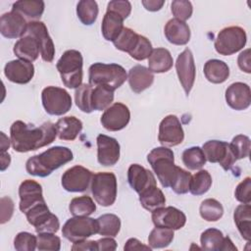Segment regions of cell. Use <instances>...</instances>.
I'll return each instance as SVG.
<instances>
[{
  "mask_svg": "<svg viewBox=\"0 0 251 251\" xmlns=\"http://www.w3.org/2000/svg\"><path fill=\"white\" fill-rule=\"evenodd\" d=\"M45 4L41 0H19L13 4L12 10L21 14L25 20L37 21L44 12Z\"/></svg>",
  "mask_w": 251,
  "mask_h": 251,
  "instance_id": "cell-30",
  "label": "cell"
},
{
  "mask_svg": "<svg viewBox=\"0 0 251 251\" xmlns=\"http://www.w3.org/2000/svg\"><path fill=\"white\" fill-rule=\"evenodd\" d=\"M206 161L210 163H219L225 171L232 168L236 161L228 143L221 140H209L203 144Z\"/></svg>",
  "mask_w": 251,
  "mask_h": 251,
  "instance_id": "cell-11",
  "label": "cell"
},
{
  "mask_svg": "<svg viewBox=\"0 0 251 251\" xmlns=\"http://www.w3.org/2000/svg\"><path fill=\"white\" fill-rule=\"evenodd\" d=\"M73 158V152L68 147L54 146L41 154L28 158L25 163V170L31 176L45 177L72 161Z\"/></svg>",
  "mask_w": 251,
  "mask_h": 251,
  "instance_id": "cell-2",
  "label": "cell"
},
{
  "mask_svg": "<svg viewBox=\"0 0 251 251\" xmlns=\"http://www.w3.org/2000/svg\"><path fill=\"white\" fill-rule=\"evenodd\" d=\"M92 176L88 169L76 165L63 174L61 183L63 188L69 192H84L91 183Z\"/></svg>",
  "mask_w": 251,
  "mask_h": 251,
  "instance_id": "cell-15",
  "label": "cell"
},
{
  "mask_svg": "<svg viewBox=\"0 0 251 251\" xmlns=\"http://www.w3.org/2000/svg\"><path fill=\"white\" fill-rule=\"evenodd\" d=\"M139 34L129 27H124L120 35L113 42L115 47L121 51L127 52L128 54L134 49L137 44Z\"/></svg>",
  "mask_w": 251,
  "mask_h": 251,
  "instance_id": "cell-43",
  "label": "cell"
},
{
  "mask_svg": "<svg viewBox=\"0 0 251 251\" xmlns=\"http://www.w3.org/2000/svg\"><path fill=\"white\" fill-rule=\"evenodd\" d=\"M152 44L145 36L139 34V38L134 49L129 53V56L137 61H143L149 58L152 52Z\"/></svg>",
  "mask_w": 251,
  "mask_h": 251,
  "instance_id": "cell-49",
  "label": "cell"
},
{
  "mask_svg": "<svg viewBox=\"0 0 251 251\" xmlns=\"http://www.w3.org/2000/svg\"><path fill=\"white\" fill-rule=\"evenodd\" d=\"M127 80L130 89L135 93H140L151 86L154 81V75L148 68L136 65L129 70Z\"/></svg>",
  "mask_w": 251,
  "mask_h": 251,
  "instance_id": "cell-25",
  "label": "cell"
},
{
  "mask_svg": "<svg viewBox=\"0 0 251 251\" xmlns=\"http://www.w3.org/2000/svg\"><path fill=\"white\" fill-rule=\"evenodd\" d=\"M191 179V174L181 168H179L177 176L172 184L171 188L176 194H185L189 191V184Z\"/></svg>",
  "mask_w": 251,
  "mask_h": 251,
  "instance_id": "cell-50",
  "label": "cell"
},
{
  "mask_svg": "<svg viewBox=\"0 0 251 251\" xmlns=\"http://www.w3.org/2000/svg\"><path fill=\"white\" fill-rule=\"evenodd\" d=\"M83 59L79 51L71 49L63 53L56 64L61 79L68 88H77L82 83Z\"/></svg>",
  "mask_w": 251,
  "mask_h": 251,
  "instance_id": "cell-5",
  "label": "cell"
},
{
  "mask_svg": "<svg viewBox=\"0 0 251 251\" xmlns=\"http://www.w3.org/2000/svg\"><path fill=\"white\" fill-rule=\"evenodd\" d=\"M92 88L93 87L90 84L83 83L75 89V105L83 113H91L93 111L91 107Z\"/></svg>",
  "mask_w": 251,
  "mask_h": 251,
  "instance_id": "cell-44",
  "label": "cell"
},
{
  "mask_svg": "<svg viewBox=\"0 0 251 251\" xmlns=\"http://www.w3.org/2000/svg\"><path fill=\"white\" fill-rule=\"evenodd\" d=\"M1 203V216H0V223L3 225L9 222L14 213V202L13 200L8 197L4 196L0 200Z\"/></svg>",
  "mask_w": 251,
  "mask_h": 251,
  "instance_id": "cell-53",
  "label": "cell"
},
{
  "mask_svg": "<svg viewBox=\"0 0 251 251\" xmlns=\"http://www.w3.org/2000/svg\"><path fill=\"white\" fill-rule=\"evenodd\" d=\"M114 100V91L104 86H94L91 93V107L93 111L106 110Z\"/></svg>",
  "mask_w": 251,
  "mask_h": 251,
  "instance_id": "cell-34",
  "label": "cell"
},
{
  "mask_svg": "<svg viewBox=\"0 0 251 251\" xmlns=\"http://www.w3.org/2000/svg\"><path fill=\"white\" fill-rule=\"evenodd\" d=\"M97 142V160L102 166H114L120 159L119 142L108 135L99 134L96 138Z\"/></svg>",
  "mask_w": 251,
  "mask_h": 251,
  "instance_id": "cell-19",
  "label": "cell"
},
{
  "mask_svg": "<svg viewBox=\"0 0 251 251\" xmlns=\"http://www.w3.org/2000/svg\"><path fill=\"white\" fill-rule=\"evenodd\" d=\"M181 159L183 165L191 171L200 170L206 163L204 152L199 146H193L185 149L182 152Z\"/></svg>",
  "mask_w": 251,
  "mask_h": 251,
  "instance_id": "cell-39",
  "label": "cell"
},
{
  "mask_svg": "<svg viewBox=\"0 0 251 251\" xmlns=\"http://www.w3.org/2000/svg\"><path fill=\"white\" fill-rule=\"evenodd\" d=\"M69 210L73 216L88 217L96 211V205L91 197L83 195L73 198L70 202Z\"/></svg>",
  "mask_w": 251,
  "mask_h": 251,
  "instance_id": "cell-35",
  "label": "cell"
},
{
  "mask_svg": "<svg viewBox=\"0 0 251 251\" xmlns=\"http://www.w3.org/2000/svg\"><path fill=\"white\" fill-rule=\"evenodd\" d=\"M174 235L173 229L156 226L151 230L148 236V244L151 249L167 247L173 241Z\"/></svg>",
  "mask_w": 251,
  "mask_h": 251,
  "instance_id": "cell-42",
  "label": "cell"
},
{
  "mask_svg": "<svg viewBox=\"0 0 251 251\" xmlns=\"http://www.w3.org/2000/svg\"><path fill=\"white\" fill-rule=\"evenodd\" d=\"M20 210L25 214L33 206L45 202L41 185L33 179L24 180L19 187Z\"/></svg>",
  "mask_w": 251,
  "mask_h": 251,
  "instance_id": "cell-18",
  "label": "cell"
},
{
  "mask_svg": "<svg viewBox=\"0 0 251 251\" xmlns=\"http://www.w3.org/2000/svg\"><path fill=\"white\" fill-rule=\"evenodd\" d=\"M98 233L97 219L75 216L69 219L62 228V234L69 241L75 243Z\"/></svg>",
  "mask_w": 251,
  "mask_h": 251,
  "instance_id": "cell-8",
  "label": "cell"
},
{
  "mask_svg": "<svg viewBox=\"0 0 251 251\" xmlns=\"http://www.w3.org/2000/svg\"><path fill=\"white\" fill-rule=\"evenodd\" d=\"M141 3L146 10L151 11V12H156V11H159L163 7V5L165 4V1H163V0H143Z\"/></svg>",
  "mask_w": 251,
  "mask_h": 251,
  "instance_id": "cell-58",
  "label": "cell"
},
{
  "mask_svg": "<svg viewBox=\"0 0 251 251\" xmlns=\"http://www.w3.org/2000/svg\"><path fill=\"white\" fill-rule=\"evenodd\" d=\"M29 225L34 226L37 233L57 232L60 227V222L57 216L52 214L46 205V202L39 203L30 208L25 213Z\"/></svg>",
  "mask_w": 251,
  "mask_h": 251,
  "instance_id": "cell-10",
  "label": "cell"
},
{
  "mask_svg": "<svg viewBox=\"0 0 251 251\" xmlns=\"http://www.w3.org/2000/svg\"><path fill=\"white\" fill-rule=\"evenodd\" d=\"M139 201L144 209L149 212H153L154 210L165 206L166 197L163 191L155 185L140 193Z\"/></svg>",
  "mask_w": 251,
  "mask_h": 251,
  "instance_id": "cell-33",
  "label": "cell"
},
{
  "mask_svg": "<svg viewBox=\"0 0 251 251\" xmlns=\"http://www.w3.org/2000/svg\"><path fill=\"white\" fill-rule=\"evenodd\" d=\"M184 139V131L178 118L175 115L165 117L159 126L158 140L166 147L176 146Z\"/></svg>",
  "mask_w": 251,
  "mask_h": 251,
  "instance_id": "cell-14",
  "label": "cell"
},
{
  "mask_svg": "<svg viewBox=\"0 0 251 251\" xmlns=\"http://www.w3.org/2000/svg\"><path fill=\"white\" fill-rule=\"evenodd\" d=\"M37 249L40 251H59L61 249V239L53 232L38 233Z\"/></svg>",
  "mask_w": 251,
  "mask_h": 251,
  "instance_id": "cell-46",
  "label": "cell"
},
{
  "mask_svg": "<svg viewBox=\"0 0 251 251\" xmlns=\"http://www.w3.org/2000/svg\"><path fill=\"white\" fill-rule=\"evenodd\" d=\"M233 220L242 238L251 239V206L250 204L238 205L233 213Z\"/></svg>",
  "mask_w": 251,
  "mask_h": 251,
  "instance_id": "cell-32",
  "label": "cell"
},
{
  "mask_svg": "<svg viewBox=\"0 0 251 251\" xmlns=\"http://www.w3.org/2000/svg\"><path fill=\"white\" fill-rule=\"evenodd\" d=\"M164 33L168 41L175 45H185L190 39V28L185 22L171 19L164 27Z\"/></svg>",
  "mask_w": 251,
  "mask_h": 251,
  "instance_id": "cell-24",
  "label": "cell"
},
{
  "mask_svg": "<svg viewBox=\"0 0 251 251\" xmlns=\"http://www.w3.org/2000/svg\"><path fill=\"white\" fill-rule=\"evenodd\" d=\"M225 236L220 229L208 228L200 236L201 247L207 251H222Z\"/></svg>",
  "mask_w": 251,
  "mask_h": 251,
  "instance_id": "cell-38",
  "label": "cell"
},
{
  "mask_svg": "<svg viewBox=\"0 0 251 251\" xmlns=\"http://www.w3.org/2000/svg\"><path fill=\"white\" fill-rule=\"evenodd\" d=\"M126 70L118 64L94 63L88 70V84L104 86L113 91L121 87L126 80Z\"/></svg>",
  "mask_w": 251,
  "mask_h": 251,
  "instance_id": "cell-4",
  "label": "cell"
},
{
  "mask_svg": "<svg viewBox=\"0 0 251 251\" xmlns=\"http://www.w3.org/2000/svg\"><path fill=\"white\" fill-rule=\"evenodd\" d=\"M200 216L207 222H216L223 217V205L214 198H208L202 201L199 208Z\"/></svg>",
  "mask_w": 251,
  "mask_h": 251,
  "instance_id": "cell-41",
  "label": "cell"
},
{
  "mask_svg": "<svg viewBox=\"0 0 251 251\" xmlns=\"http://www.w3.org/2000/svg\"><path fill=\"white\" fill-rule=\"evenodd\" d=\"M127 181L130 187L138 194L157 185L156 178L152 172L138 164H132L129 166L127 170Z\"/></svg>",
  "mask_w": 251,
  "mask_h": 251,
  "instance_id": "cell-23",
  "label": "cell"
},
{
  "mask_svg": "<svg viewBox=\"0 0 251 251\" xmlns=\"http://www.w3.org/2000/svg\"><path fill=\"white\" fill-rule=\"evenodd\" d=\"M237 65L242 72L247 74L251 73V65H250V49H246L242 51L237 58Z\"/></svg>",
  "mask_w": 251,
  "mask_h": 251,
  "instance_id": "cell-54",
  "label": "cell"
},
{
  "mask_svg": "<svg viewBox=\"0 0 251 251\" xmlns=\"http://www.w3.org/2000/svg\"><path fill=\"white\" fill-rule=\"evenodd\" d=\"M72 250H90V251H98L97 242L94 240H82L78 242H75L72 246Z\"/></svg>",
  "mask_w": 251,
  "mask_h": 251,
  "instance_id": "cell-56",
  "label": "cell"
},
{
  "mask_svg": "<svg viewBox=\"0 0 251 251\" xmlns=\"http://www.w3.org/2000/svg\"><path fill=\"white\" fill-rule=\"evenodd\" d=\"M130 120V112L123 103L117 102L108 107L101 116L100 122L104 128L118 131L125 128Z\"/></svg>",
  "mask_w": 251,
  "mask_h": 251,
  "instance_id": "cell-16",
  "label": "cell"
},
{
  "mask_svg": "<svg viewBox=\"0 0 251 251\" xmlns=\"http://www.w3.org/2000/svg\"><path fill=\"white\" fill-rule=\"evenodd\" d=\"M203 72L207 80L212 83H223L229 75L228 66L218 59L208 60L204 65Z\"/></svg>",
  "mask_w": 251,
  "mask_h": 251,
  "instance_id": "cell-31",
  "label": "cell"
},
{
  "mask_svg": "<svg viewBox=\"0 0 251 251\" xmlns=\"http://www.w3.org/2000/svg\"><path fill=\"white\" fill-rule=\"evenodd\" d=\"M226 250H232V251H236L237 248L234 246L233 242L231 241V239L228 236H226L224 239V243L222 246V251H226Z\"/></svg>",
  "mask_w": 251,
  "mask_h": 251,
  "instance_id": "cell-61",
  "label": "cell"
},
{
  "mask_svg": "<svg viewBox=\"0 0 251 251\" xmlns=\"http://www.w3.org/2000/svg\"><path fill=\"white\" fill-rule=\"evenodd\" d=\"M57 136L54 124L45 122L39 126L16 121L10 127V139L15 151L25 153L51 144Z\"/></svg>",
  "mask_w": 251,
  "mask_h": 251,
  "instance_id": "cell-1",
  "label": "cell"
},
{
  "mask_svg": "<svg viewBox=\"0 0 251 251\" xmlns=\"http://www.w3.org/2000/svg\"><path fill=\"white\" fill-rule=\"evenodd\" d=\"M174 60L170 51L166 48H155L148 58V69L152 73L162 74L170 71Z\"/></svg>",
  "mask_w": 251,
  "mask_h": 251,
  "instance_id": "cell-28",
  "label": "cell"
},
{
  "mask_svg": "<svg viewBox=\"0 0 251 251\" xmlns=\"http://www.w3.org/2000/svg\"><path fill=\"white\" fill-rule=\"evenodd\" d=\"M26 20L18 12L10 11L1 16L0 31L4 37L18 38L23 37L27 28Z\"/></svg>",
  "mask_w": 251,
  "mask_h": 251,
  "instance_id": "cell-20",
  "label": "cell"
},
{
  "mask_svg": "<svg viewBox=\"0 0 251 251\" xmlns=\"http://www.w3.org/2000/svg\"><path fill=\"white\" fill-rule=\"evenodd\" d=\"M25 34L32 36L36 40L42 60L45 62H52L55 55V46L45 24L40 21L29 22L27 24Z\"/></svg>",
  "mask_w": 251,
  "mask_h": 251,
  "instance_id": "cell-12",
  "label": "cell"
},
{
  "mask_svg": "<svg viewBox=\"0 0 251 251\" xmlns=\"http://www.w3.org/2000/svg\"><path fill=\"white\" fill-rule=\"evenodd\" d=\"M226 101L227 105L236 111L245 110L251 103V90L248 84L233 82L226 90Z\"/></svg>",
  "mask_w": 251,
  "mask_h": 251,
  "instance_id": "cell-22",
  "label": "cell"
},
{
  "mask_svg": "<svg viewBox=\"0 0 251 251\" xmlns=\"http://www.w3.org/2000/svg\"><path fill=\"white\" fill-rule=\"evenodd\" d=\"M41 100L46 113L52 116H62L72 108L71 95L61 87H45L41 92Z\"/></svg>",
  "mask_w": 251,
  "mask_h": 251,
  "instance_id": "cell-9",
  "label": "cell"
},
{
  "mask_svg": "<svg viewBox=\"0 0 251 251\" xmlns=\"http://www.w3.org/2000/svg\"><path fill=\"white\" fill-rule=\"evenodd\" d=\"M234 196L237 201L242 204H250L251 202V178L245 177L239 182L235 188Z\"/></svg>",
  "mask_w": 251,
  "mask_h": 251,
  "instance_id": "cell-51",
  "label": "cell"
},
{
  "mask_svg": "<svg viewBox=\"0 0 251 251\" xmlns=\"http://www.w3.org/2000/svg\"><path fill=\"white\" fill-rule=\"evenodd\" d=\"M98 233L103 236L115 237L121 229V220L114 214H104L97 218Z\"/></svg>",
  "mask_w": 251,
  "mask_h": 251,
  "instance_id": "cell-36",
  "label": "cell"
},
{
  "mask_svg": "<svg viewBox=\"0 0 251 251\" xmlns=\"http://www.w3.org/2000/svg\"><path fill=\"white\" fill-rule=\"evenodd\" d=\"M55 126L57 135L61 140L73 141L81 131L82 122L74 116H69L59 119Z\"/></svg>",
  "mask_w": 251,
  "mask_h": 251,
  "instance_id": "cell-27",
  "label": "cell"
},
{
  "mask_svg": "<svg viewBox=\"0 0 251 251\" xmlns=\"http://www.w3.org/2000/svg\"><path fill=\"white\" fill-rule=\"evenodd\" d=\"M125 250H150L151 247L148 245L142 244L138 239L136 238H129L124 247Z\"/></svg>",
  "mask_w": 251,
  "mask_h": 251,
  "instance_id": "cell-57",
  "label": "cell"
},
{
  "mask_svg": "<svg viewBox=\"0 0 251 251\" xmlns=\"http://www.w3.org/2000/svg\"><path fill=\"white\" fill-rule=\"evenodd\" d=\"M11 163V156L7 152L1 153V171H5Z\"/></svg>",
  "mask_w": 251,
  "mask_h": 251,
  "instance_id": "cell-59",
  "label": "cell"
},
{
  "mask_svg": "<svg viewBox=\"0 0 251 251\" xmlns=\"http://www.w3.org/2000/svg\"><path fill=\"white\" fill-rule=\"evenodd\" d=\"M107 11H112L120 16L123 17V19H126L131 12V4L128 1H121V0H113L108 3Z\"/></svg>",
  "mask_w": 251,
  "mask_h": 251,
  "instance_id": "cell-52",
  "label": "cell"
},
{
  "mask_svg": "<svg viewBox=\"0 0 251 251\" xmlns=\"http://www.w3.org/2000/svg\"><path fill=\"white\" fill-rule=\"evenodd\" d=\"M152 222L155 226L171 228L173 230L180 229L186 223V216L176 207H161L152 212Z\"/></svg>",
  "mask_w": 251,
  "mask_h": 251,
  "instance_id": "cell-17",
  "label": "cell"
},
{
  "mask_svg": "<svg viewBox=\"0 0 251 251\" xmlns=\"http://www.w3.org/2000/svg\"><path fill=\"white\" fill-rule=\"evenodd\" d=\"M176 70L178 80L185 94L188 96L193 87L196 75V68L193 54L189 48H185L177 56L176 62Z\"/></svg>",
  "mask_w": 251,
  "mask_h": 251,
  "instance_id": "cell-13",
  "label": "cell"
},
{
  "mask_svg": "<svg viewBox=\"0 0 251 251\" xmlns=\"http://www.w3.org/2000/svg\"><path fill=\"white\" fill-rule=\"evenodd\" d=\"M0 135H1V144H0V146H1V153H3V152H6L9 149L10 143H11V139H9L5 135V133L2 132V131L0 132Z\"/></svg>",
  "mask_w": 251,
  "mask_h": 251,
  "instance_id": "cell-60",
  "label": "cell"
},
{
  "mask_svg": "<svg viewBox=\"0 0 251 251\" xmlns=\"http://www.w3.org/2000/svg\"><path fill=\"white\" fill-rule=\"evenodd\" d=\"M4 75L14 83L25 84L33 77L34 66L31 62L25 60H13L5 65Z\"/></svg>",
  "mask_w": 251,
  "mask_h": 251,
  "instance_id": "cell-21",
  "label": "cell"
},
{
  "mask_svg": "<svg viewBox=\"0 0 251 251\" xmlns=\"http://www.w3.org/2000/svg\"><path fill=\"white\" fill-rule=\"evenodd\" d=\"M147 161L163 187H171L180 167L175 165L174 152L166 146L156 147L147 155Z\"/></svg>",
  "mask_w": 251,
  "mask_h": 251,
  "instance_id": "cell-3",
  "label": "cell"
},
{
  "mask_svg": "<svg viewBox=\"0 0 251 251\" xmlns=\"http://www.w3.org/2000/svg\"><path fill=\"white\" fill-rule=\"evenodd\" d=\"M245 30L240 26H227L223 28L215 39L216 51L224 56L232 55L241 50L246 44Z\"/></svg>",
  "mask_w": 251,
  "mask_h": 251,
  "instance_id": "cell-7",
  "label": "cell"
},
{
  "mask_svg": "<svg viewBox=\"0 0 251 251\" xmlns=\"http://www.w3.org/2000/svg\"><path fill=\"white\" fill-rule=\"evenodd\" d=\"M13 51L19 59L27 62L35 61L40 54L39 46L36 40L27 34H25L15 43Z\"/></svg>",
  "mask_w": 251,
  "mask_h": 251,
  "instance_id": "cell-26",
  "label": "cell"
},
{
  "mask_svg": "<svg viewBox=\"0 0 251 251\" xmlns=\"http://www.w3.org/2000/svg\"><path fill=\"white\" fill-rule=\"evenodd\" d=\"M99 251H113L117 248V242L111 236H106L96 240Z\"/></svg>",
  "mask_w": 251,
  "mask_h": 251,
  "instance_id": "cell-55",
  "label": "cell"
},
{
  "mask_svg": "<svg viewBox=\"0 0 251 251\" xmlns=\"http://www.w3.org/2000/svg\"><path fill=\"white\" fill-rule=\"evenodd\" d=\"M91 193L97 204L103 207L113 205L117 198V177L109 172H99L92 176Z\"/></svg>",
  "mask_w": 251,
  "mask_h": 251,
  "instance_id": "cell-6",
  "label": "cell"
},
{
  "mask_svg": "<svg viewBox=\"0 0 251 251\" xmlns=\"http://www.w3.org/2000/svg\"><path fill=\"white\" fill-rule=\"evenodd\" d=\"M124 27V19L122 16L112 11L106 12L101 25L102 34L106 40L114 42Z\"/></svg>",
  "mask_w": 251,
  "mask_h": 251,
  "instance_id": "cell-29",
  "label": "cell"
},
{
  "mask_svg": "<svg viewBox=\"0 0 251 251\" xmlns=\"http://www.w3.org/2000/svg\"><path fill=\"white\" fill-rule=\"evenodd\" d=\"M230 149L235 156L236 160L243 159L249 156L250 148H251V142L250 138L243 134H238L234 136L229 143Z\"/></svg>",
  "mask_w": 251,
  "mask_h": 251,
  "instance_id": "cell-45",
  "label": "cell"
},
{
  "mask_svg": "<svg viewBox=\"0 0 251 251\" xmlns=\"http://www.w3.org/2000/svg\"><path fill=\"white\" fill-rule=\"evenodd\" d=\"M171 11L175 16V19L185 22L191 17L193 8L190 1L175 0L171 4Z\"/></svg>",
  "mask_w": 251,
  "mask_h": 251,
  "instance_id": "cell-48",
  "label": "cell"
},
{
  "mask_svg": "<svg viewBox=\"0 0 251 251\" xmlns=\"http://www.w3.org/2000/svg\"><path fill=\"white\" fill-rule=\"evenodd\" d=\"M76 15L85 25H91L98 16V5L94 0H81L76 5Z\"/></svg>",
  "mask_w": 251,
  "mask_h": 251,
  "instance_id": "cell-37",
  "label": "cell"
},
{
  "mask_svg": "<svg viewBox=\"0 0 251 251\" xmlns=\"http://www.w3.org/2000/svg\"><path fill=\"white\" fill-rule=\"evenodd\" d=\"M14 247L18 251H33L37 248V236L26 231L19 232L14 239Z\"/></svg>",
  "mask_w": 251,
  "mask_h": 251,
  "instance_id": "cell-47",
  "label": "cell"
},
{
  "mask_svg": "<svg viewBox=\"0 0 251 251\" xmlns=\"http://www.w3.org/2000/svg\"><path fill=\"white\" fill-rule=\"evenodd\" d=\"M212 185V176L206 170H200L191 176L189 191L191 194L199 196L206 193Z\"/></svg>",
  "mask_w": 251,
  "mask_h": 251,
  "instance_id": "cell-40",
  "label": "cell"
}]
</instances>
